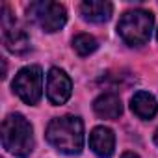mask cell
Listing matches in <instances>:
<instances>
[{"label": "cell", "mask_w": 158, "mask_h": 158, "mask_svg": "<svg viewBox=\"0 0 158 158\" xmlns=\"http://www.w3.org/2000/svg\"><path fill=\"white\" fill-rule=\"evenodd\" d=\"M2 145L4 149L17 156L28 158L34 151V130L28 119L21 114H10L2 123Z\"/></svg>", "instance_id": "7a4b0ae2"}, {"label": "cell", "mask_w": 158, "mask_h": 158, "mask_svg": "<svg viewBox=\"0 0 158 158\" xmlns=\"http://www.w3.org/2000/svg\"><path fill=\"white\" fill-rule=\"evenodd\" d=\"M154 17L147 10H130L117 23V34L130 47H141L149 41Z\"/></svg>", "instance_id": "3957f363"}, {"label": "cell", "mask_w": 158, "mask_h": 158, "mask_svg": "<svg viewBox=\"0 0 158 158\" xmlns=\"http://www.w3.org/2000/svg\"><path fill=\"white\" fill-rule=\"evenodd\" d=\"M47 139L65 154H80L84 149V123L76 115L56 117L47 127Z\"/></svg>", "instance_id": "6da1fadb"}, {"label": "cell", "mask_w": 158, "mask_h": 158, "mask_svg": "<svg viewBox=\"0 0 158 158\" xmlns=\"http://www.w3.org/2000/svg\"><path fill=\"white\" fill-rule=\"evenodd\" d=\"M99 47L97 39L89 34H78L74 39H73V48L76 50L78 56H89L91 52H95Z\"/></svg>", "instance_id": "7c38bea8"}, {"label": "cell", "mask_w": 158, "mask_h": 158, "mask_svg": "<svg viewBox=\"0 0 158 158\" xmlns=\"http://www.w3.org/2000/svg\"><path fill=\"white\" fill-rule=\"evenodd\" d=\"M130 108L132 112L139 117V119H152L158 114V104L156 99L147 93V91H138L134 93V97L130 99Z\"/></svg>", "instance_id": "8fae6325"}, {"label": "cell", "mask_w": 158, "mask_h": 158, "mask_svg": "<svg viewBox=\"0 0 158 158\" xmlns=\"http://www.w3.org/2000/svg\"><path fill=\"white\" fill-rule=\"evenodd\" d=\"M73 93V82L60 67H52L47 74V97L52 104H65Z\"/></svg>", "instance_id": "52a82bcc"}, {"label": "cell", "mask_w": 158, "mask_h": 158, "mask_svg": "<svg viewBox=\"0 0 158 158\" xmlns=\"http://www.w3.org/2000/svg\"><path fill=\"white\" fill-rule=\"evenodd\" d=\"M28 17L37 23L45 32H58L67 23V11L61 4L50 2V0H41V2H32L28 6Z\"/></svg>", "instance_id": "277c9868"}, {"label": "cell", "mask_w": 158, "mask_h": 158, "mask_svg": "<svg viewBox=\"0 0 158 158\" xmlns=\"http://www.w3.org/2000/svg\"><path fill=\"white\" fill-rule=\"evenodd\" d=\"M93 110L102 119H117L123 114V104L119 95L115 93H102L93 101Z\"/></svg>", "instance_id": "30bf717a"}, {"label": "cell", "mask_w": 158, "mask_h": 158, "mask_svg": "<svg viewBox=\"0 0 158 158\" xmlns=\"http://www.w3.org/2000/svg\"><path fill=\"white\" fill-rule=\"evenodd\" d=\"M2 39L4 47L13 54H26L30 50V37L23 28L15 26V17L11 15L10 8L2 6Z\"/></svg>", "instance_id": "8992f818"}, {"label": "cell", "mask_w": 158, "mask_h": 158, "mask_svg": "<svg viewBox=\"0 0 158 158\" xmlns=\"http://www.w3.org/2000/svg\"><path fill=\"white\" fill-rule=\"evenodd\" d=\"M89 147L99 158H112L115 149V136L106 127H97L89 134Z\"/></svg>", "instance_id": "ba28073f"}, {"label": "cell", "mask_w": 158, "mask_h": 158, "mask_svg": "<svg viewBox=\"0 0 158 158\" xmlns=\"http://www.w3.org/2000/svg\"><path fill=\"white\" fill-rule=\"evenodd\" d=\"M13 91L26 102L37 104L43 95V73L39 65H28L15 74Z\"/></svg>", "instance_id": "5b68a950"}, {"label": "cell", "mask_w": 158, "mask_h": 158, "mask_svg": "<svg viewBox=\"0 0 158 158\" xmlns=\"http://www.w3.org/2000/svg\"><path fill=\"white\" fill-rule=\"evenodd\" d=\"M112 11H114V6L110 2H102V0H88V2L80 4V13L84 21H89L95 24L110 21Z\"/></svg>", "instance_id": "9c48e42d"}, {"label": "cell", "mask_w": 158, "mask_h": 158, "mask_svg": "<svg viewBox=\"0 0 158 158\" xmlns=\"http://www.w3.org/2000/svg\"><path fill=\"white\" fill-rule=\"evenodd\" d=\"M121 158H139L136 152H130V151H127V152H123L121 154Z\"/></svg>", "instance_id": "4fadbf2b"}, {"label": "cell", "mask_w": 158, "mask_h": 158, "mask_svg": "<svg viewBox=\"0 0 158 158\" xmlns=\"http://www.w3.org/2000/svg\"><path fill=\"white\" fill-rule=\"evenodd\" d=\"M154 143L158 145V128H156V132H154Z\"/></svg>", "instance_id": "5bb4252c"}]
</instances>
